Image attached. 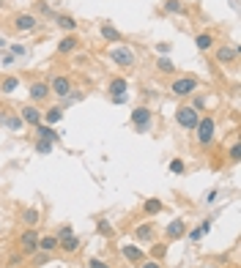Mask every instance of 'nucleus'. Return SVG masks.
I'll use <instances>...</instances> for the list:
<instances>
[{
	"mask_svg": "<svg viewBox=\"0 0 241 268\" xmlns=\"http://www.w3.org/2000/svg\"><path fill=\"white\" fill-rule=\"evenodd\" d=\"M162 211H165V203H162V200H156V197H148L143 203V213H145V216H156V213H162Z\"/></svg>",
	"mask_w": 241,
	"mask_h": 268,
	"instance_id": "20",
	"label": "nucleus"
},
{
	"mask_svg": "<svg viewBox=\"0 0 241 268\" xmlns=\"http://www.w3.org/2000/svg\"><path fill=\"white\" fill-rule=\"evenodd\" d=\"M79 246H83V241H79L74 233L71 236H66V238H60V244H58V249H63L66 254H74V252H79Z\"/></svg>",
	"mask_w": 241,
	"mask_h": 268,
	"instance_id": "17",
	"label": "nucleus"
},
{
	"mask_svg": "<svg viewBox=\"0 0 241 268\" xmlns=\"http://www.w3.org/2000/svg\"><path fill=\"white\" fill-rule=\"evenodd\" d=\"M165 236H167V241H178V238H184V236H186V222H184V219H173V222L167 225Z\"/></svg>",
	"mask_w": 241,
	"mask_h": 268,
	"instance_id": "14",
	"label": "nucleus"
},
{
	"mask_svg": "<svg viewBox=\"0 0 241 268\" xmlns=\"http://www.w3.org/2000/svg\"><path fill=\"white\" fill-rule=\"evenodd\" d=\"M77 47H79L77 36H74V33H69V36H63V38L58 41V55H71Z\"/></svg>",
	"mask_w": 241,
	"mask_h": 268,
	"instance_id": "15",
	"label": "nucleus"
},
{
	"mask_svg": "<svg viewBox=\"0 0 241 268\" xmlns=\"http://www.w3.org/2000/svg\"><path fill=\"white\" fill-rule=\"evenodd\" d=\"M120 254H124V260L129 265H140L145 260V252L140 249V246H135V244H124L120 246Z\"/></svg>",
	"mask_w": 241,
	"mask_h": 268,
	"instance_id": "9",
	"label": "nucleus"
},
{
	"mask_svg": "<svg viewBox=\"0 0 241 268\" xmlns=\"http://www.w3.org/2000/svg\"><path fill=\"white\" fill-rule=\"evenodd\" d=\"M47 85H50V93H55L58 99H66L71 91H74V85H71V79L66 77V74H55Z\"/></svg>",
	"mask_w": 241,
	"mask_h": 268,
	"instance_id": "7",
	"label": "nucleus"
},
{
	"mask_svg": "<svg viewBox=\"0 0 241 268\" xmlns=\"http://www.w3.org/2000/svg\"><path fill=\"white\" fill-rule=\"evenodd\" d=\"M156 238V227H153V222H143L135 227V241H140V244H151V241Z\"/></svg>",
	"mask_w": 241,
	"mask_h": 268,
	"instance_id": "11",
	"label": "nucleus"
},
{
	"mask_svg": "<svg viewBox=\"0 0 241 268\" xmlns=\"http://www.w3.org/2000/svg\"><path fill=\"white\" fill-rule=\"evenodd\" d=\"M33 129H36V137H38V140H50V143H58V140H60V134L52 129L50 123H44V120H42L38 126H33Z\"/></svg>",
	"mask_w": 241,
	"mask_h": 268,
	"instance_id": "16",
	"label": "nucleus"
},
{
	"mask_svg": "<svg viewBox=\"0 0 241 268\" xmlns=\"http://www.w3.org/2000/svg\"><path fill=\"white\" fill-rule=\"evenodd\" d=\"M217 194H219L217 189H211L209 194H206V200H203V203H209V205H211V203H217Z\"/></svg>",
	"mask_w": 241,
	"mask_h": 268,
	"instance_id": "44",
	"label": "nucleus"
},
{
	"mask_svg": "<svg viewBox=\"0 0 241 268\" xmlns=\"http://www.w3.org/2000/svg\"><path fill=\"white\" fill-rule=\"evenodd\" d=\"M162 9H165V14H178V17H186V14H189V9H186L181 0H165Z\"/></svg>",
	"mask_w": 241,
	"mask_h": 268,
	"instance_id": "19",
	"label": "nucleus"
},
{
	"mask_svg": "<svg viewBox=\"0 0 241 268\" xmlns=\"http://www.w3.org/2000/svg\"><path fill=\"white\" fill-rule=\"evenodd\" d=\"M58 244H60V241H58V236H50V233H47V236H38V249H42V252H55L58 249Z\"/></svg>",
	"mask_w": 241,
	"mask_h": 268,
	"instance_id": "23",
	"label": "nucleus"
},
{
	"mask_svg": "<svg viewBox=\"0 0 241 268\" xmlns=\"http://www.w3.org/2000/svg\"><path fill=\"white\" fill-rule=\"evenodd\" d=\"M19 252H22L25 257H33V254L38 252V233L33 230V227H28V230L19 236Z\"/></svg>",
	"mask_w": 241,
	"mask_h": 268,
	"instance_id": "5",
	"label": "nucleus"
},
{
	"mask_svg": "<svg viewBox=\"0 0 241 268\" xmlns=\"http://www.w3.org/2000/svg\"><path fill=\"white\" fill-rule=\"evenodd\" d=\"M140 268H165V265H162V260H143Z\"/></svg>",
	"mask_w": 241,
	"mask_h": 268,
	"instance_id": "40",
	"label": "nucleus"
},
{
	"mask_svg": "<svg viewBox=\"0 0 241 268\" xmlns=\"http://www.w3.org/2000/svg\"><path fill=\"white\" fill-rule=\"evenodd\" d=\"M0 126H6L9 131H19L25 123H22V118H19V115H9V112H3V115H0Z\"/></svg>",
	"mask_w": 241,
	"mask_h": 268,
	"instance_id": "21",
	"label": "nucleus"
},
{
	"mask_svg": "<svg viewBox=\"0 0 241 268\" xmlns=\"http://www.w3.org/2000/svg\"><path fill=\"white\" fill-rule=\"evenodd\" d=\"M14 30H19V33H33V30H38V19L33 17V14H17V17H14Z\"/></svg>",
	"mask_w": 241,
	"mask_h": 268,
	"instance_id": "10",
	"label": "nucleus"
},
{
	"mask_svg": "<svg viewBox=\"0 0 241 268\" xmlns=\"http://www.w3.org/2000/svg\"><path fill=\"white\" fill-rule=\"evenodd\" d=\"M99 33H102V38H104L107 44H120V41H124L120 30H118V28H112V25H102V28H99Z\"/></svg>",
	"mask_w": 241,
	"mask_h": 268,
	"instance_id": "18",
	"label": "nucleus"
},
{
	"mask_svg": "<svg viewBox=\"0 0 241 268\" xmlns=\"http://www.w3.org/2000/svg\"><path fill=\"white\" fill-rule=\"evenodd\" d=\"M11 55H14V58H25V55H28V50H25L22 44H11Z\"/></svg>",
	"mask_w": 241,
	"mask_h": 268,
	"instance_id": "37",
	"label": "nucleus"
},
{
	"mask_svg": "<svg viewBox=\"0 0 241 268\" xmlns=\"http://www.w3.org/2000/svg\"><path fill=\"white\" fill-rule=\"evenodd\" d=\"M71 233H74V230H71V225H63V227H60V230L55 233V236H58V241H60V238H66V236H71Z\"/></svg>",
	"mask_w": 241,
	"mask_h": 268,
	"instance_id": "42",
	"label": "nucleus"
},
{
	"mask_svg": "<svg viewBox=\"0 0 241 268\" xmlns=\"http://www.w3.org/2000/svg\"><path fill=\"white\" fill-rule=\"evenodd\" d=\"M88 268H112V265L104 263L102 257H91V260H88Z\"/></svg>",
	"mask_w": 241,
	"mask_h": 268,
	"instance_id": "35",
	"label": "nucleus"
},
{
	"mask_svg": "<svg viewBox=\"0 0 241 268\" xmlns=\"http://www.w3.org/2000/svg\"><path fill=\"white\" fill-rule=\"evenodd\" d=\"M156 50H159V55H170V50H173V47L167 44V41H162V44H156Z\"/></svg>",
	"mask_w": 241,
	"mask_h": 268,
	"instance_id": "43",
	"label": "nucleus"
},
{
	"mask_svg": "<svg viewBox=\"0 0 241 268\" xmlns=\"http://www.w3.org/2000/svg\"><path fill=\"white\" fill-rule=\"evenodd\" d=\"M22 222L28 225V227H36V225H38V208H25Z\"/></svg>",
	"mask_w": 241,
	"mask_h": 268,
	"instance_id": "30",
	"label": "nucleus"
},
{
	"mask_svg": "<svg viewBox=\"0 0 241 268\" xmlns=\"http://www.w3.org/2000/svg\"><path fill=\"white\" fill-rule=\"evenodd\" d=\"M238 47L233 44V47H217V52H214V55H217V63H222V66H227V63H236V58H238Z\"/></svg>",
	"mask_w": 241,
	"mask_h": 268,
	"instance_id": "12",
	"label": "nucleus"
},
{
	"mask_svg": "<svg viewBox=\"0 0 241 268\" xmlns=\"http://www.w3.org/2000/svg\"><path fill=\"white\" fill-rule=\"evenodd\" d=\"M28 93H30V102H33V104H42V102H47V96H50V85L38 79V82L30 85Z\"/></svg>",
	"mask_w": 241,
	"mask_h": 268,
	"instance_id": "13",
	"label": "nucleus"
},
{
	"mask_svg": "<svg viewBox=\"0 0 241 268\" xmlns=\"http://www.w3.org/2000/svg\"><path fill=\"white\" fill-rule=\"evenodd\" d=\"M195 140H197V145L200 148H209V145L217 140V120H214L211 115H203L197 120V126H195Z\"/></svg>",
	"mask_w": 241,
	"mask_h": 268,
	"instance_id": "2",
	"label": "nucleus"
},
{
	"mask_svg": "<svg viewBox=\"0 0 241 268\" xmlns=\"http://www.w3.org/2000/svg\"><path fill=\"white\" fill-rule=\"evenodd\" d=\"M19 88V77H3L0 79V91L3 93H14Z\"/></svg>",
	"mask_w": 241,
	"mask_h": 268,
	"instance_id": "28",
	"label": "nucleus"
},
{
	"mask_svg": "<svg viewBox=\"0 0 241 268\" xmlns=\"http://www.w3.org/2000/svg\"><path fill=\"white\" fill-rule=\"evenodd\" d=\"M44 263H50V252H42V249H38L36 254H33V265H44Z\"/></svg>",
	"mask_w": 241,
	"mask_h": 268,
	"instance_id": "32",
	"label": "nucleus"
},
{
	"mask_svg": "<svg viewBox=\"0 0 241 268\" xmlns=\"http://www.w3.org/2000/svg\"><path fill=\"white\" fill-rule=\"evenodd\" d=\"M209 230H211V219H203V225H197L195 230H189V236H186V238H189V244H197V241L203 238Z\"/></svg>",
	"mask_w": 241,
	"mask_h": 268,
	"instance_id": "24",
	"label": "nucleus"
},
{
	"mask_svg": "<svg viewBox=\"0 0 241 268\" xmlns=\"http://www.w3.org/2000/svg\"><path fill=\"white\" fill-rule=\"evenodd\" d=\"M14 63V55H3V66H11Z\"/></svg>",
	"mask_w": 241,
	"mask_h": 268,
	"instance_id": "47",
	"label": "nucleus"
},
{
	"mask_svg": "<svg viewBox=\"0 0 241 268\" xmlns=\"http://www.w3.org/2000/svg\"><path fill=\"white\" fill-rule=\"evenodd\" d=\"M156 69L162 71V74H173V71H176V66H173L167 58H159V60H156Z\"/></svg>",
	"mask_w": 241,
	"mask_h": 268,
	"instance_id": "31",
	"label": "nucleus"
},
{
	"mask_svg": "<svg viewBox=\"0 0 241 268\" xmlns=\"http://www.w3.org/2000/svg\"><path fill=\"white\" fill-rule=\"evenodd\" d=\"M151 123H153V112H151V107H145V104L135 107V112H132V126H135V131L145 134V131L151 129Z\"/></svg>",
	"mask_w": 241,
	"mask_h": 268,
	"instance_id": "4",
	"label": "nucleus"
},
{
	"mask_svg": "<svg viewBox=\"0 0 241 268\" xmlns=\"http://www.w3.org/2000/svg\"><path fill=\"white\" fill-rule=\"evenodd\" d=\"M99 233H104V236H110V233H112V227H110L107 219H99Z\"/></svg>",
	"mask_w": 241,
	"mask_h": 268,
	"instance_id": "41",
	"label": "nucleus"
},
{
	"mask_svg": "<svg viewBox=\"0 0 241 268\" xmlns=\"http://www.w3.org/2000/svg\"><path fill=\"white\" fill-rule=\"evenodd\" d=\"M107 58L112 60V63L118 66V69H132V66L137 63V55L132 47L126 44H110V50H107Z\"/></svg>",
	"mask_w": 241,
	"mask_h": 268,
	"instance_id": "1",
	"label": "nucleus"
},
{
	"mask_svg": "<svg viewBox=\"0 0 241 268\" xmlns=\"http://www.w3.org/2000/svg\"><path fill=\"white\" fill-rule=\"evenodd\" d=\"M200 88V82H197V77H176L170 82V93L173 96H178V99H184V96H195V91Z\"/></svg>",
	"mask_w": 241,
	"mask_h": 268,
	"instance_id": "3",
	"label": "nucleus"
},
{
	"mask_svg": "<svg viewBox=\"0 0 241 268\" xmlns=\"http://www.w3.org/2000/svg\"><path fill=\"white\" fill-rule=\"evenodd\" d=\"M55 25L60 30H66V33H74L77 30V19L69 17V14H55Z\"/></svg>",
	"mask_w": 241,
	"mask_h": 268,
	"instance_id": "22",
	"label": "nucleus"
},
{
	"mask_svg": "<svg viewBox=\"0 0 241 268\" xmlns=\"http://www.w3.org/2000/svg\"><path fill=\"white\" fill-rule=\"evenodd\" d=\"M184 170H186V167H184V162H181V159H173V162H170V172H176V175H181Z\"/></svg>",
	"mask_w": 241,
	"mask_h": 268,
	"instance_id": "36",
	"label": "nucleus"
},
{
	"mask_svg": "<svg viewBox=\"0 0 241 268\" xmlns=\"http://www.w3.org/2000/svg\"><path fill=\"white\" fill-rule=\"evenodd\" d=\"M22 263H25V254H22V252H17V254H11V257H9V265H11V268L22 265Z\"/></svg>",
	"mask_w": 241,
	"mask_h": 268,
	"instance_id": "34",
	"label": "nucleus"
},
{
	"mask_svg": "<svg viewBox=\"0 0 241 268\" xmlns=\"http://www.w3.org/2000/svg\"><path fill=\"white\" fill-rule=\"evenodd\" d=\"M129 102V96H126V93H120V96H112V104H126Z\"/></svg>",
	"mask_w": 241,
	"mask_h": 268,
	"instance_id": "45",
	"label": "nucleus"
},
{
	"mask_svg": "<svg viewBox=\"0 0 241 268\" xmlns=\"http://www.w3.org/2000/svg\"><path fill=\"white\" fill-rule=\"evenodd\" d=\"M19 118H22V123L28 126H38L44 120V112L38 110L36 104H22V110H19Z\"/></svg>",
	"mask_w": 241,
	"mask_h": 268,
	"instance_id": "8",
	"label": "nucleus"
},
{
	"mask_svg": "<svg viewBox=\"0 0 241 268\" xmlns=\"http://www.w3.org/2000/svg\"><path fill=\"white\" fill-rule=\"evenodd\" d=\"M230 162H241V143L230 145Z\"/></svg>",
	"mask_w": 241,
	"mask_h": 268,
	"instance_id": "33",
	"label": "nucleus"
},
{
	"mask_svg": "<svg viewBox=\"0 0 241 268\" xmlns=\"http://www.w3.org/2000/svg\"><path fill=\"white\" fill-rule=\"evenodd\" d=\"M44 120L47 123H60V120H63V107H50V110L44 112Z\"/></svg>",
	"mask_w": 241,
	"mask_h": 268,
	"instance_id": "27",
	"label": "nucleus"
},
{
	"mask_svg": "<svg viewBox=\"0 0 241 268\" xmlns=\"http://www.w3.org/2000/svg\"><path fill=\"white\" fill-rule=\"evenodd\" d=\"M165 252H167L165 246H156V244L151 246V254H153V260H162V257H165Z\"/></svg>",
	"mask_w": 241,
	"mask_h": 268,
	"instance_id": "38",
	"label": "nucleus"
},
{
	"mask_svg": "<svg viewBox=\"0 0 241 268\" xmlns=\"http://www.w3.org/2000/svg\"><path fill=\"white\" fill-rule=\"evenodd\" d=\"M189 107H192V110H203V107H206V99H203V96H200V93H197V96L192 99V104H189Z\"/></svg>",
	"mask_w": 241,
	"mask_h": 268,
	"instance_id": "39",
	"label": "nucleus"
},
{
	"mask_svg": "<svg viewBox=\"0 0 241 268\" xmlns=\"http://www.w3.org/2000/svg\"><path fill=\"white\" fill-rule=\"evenodd\" d=\"M197 120H200V112L192 110L189 104H186V107H178V110H176V123L181 126V129H195Z\"/></svg>",
	"mask_w": 241,
	"mask_h": 268,
	"instance_id": "6",
	"label": "nucleus"
},
{
	"mask_svg": "<svg viewBox=\"0 0 241 268\" xmlns=\"http://www.w3.org/2000/svg\"><path fill=\"white\" fill-rule=\"evenodd\" d=\"M52 148H55V143H50V140H36V153L38 156H50Z\"/></svg>",
	"mask_w": 241,
	"mask_h": 268,
	"instance_id": "29",
	"label": "nucleus"
},
{
	"mask_svg": "<svg viewBox=\"0 0 241 268\" xmlns=\"http://www.w3.org/2000/svg\"><path fill=\"white\" fill-rule=\"evenodd\" d=\"M129 91V82H126L124 77H112L110 79V96H120V93Z\"/></svg>",
	"mask_w": 241,
	"mask_h": 268,
	"instance_id": "25",
	"label": "nucleus"
},
{
	"mask_svg": "<svg viewBox=\"0 0 241 268\" xmlns=\"http://www.w3.org/2000/svg\"><path fill=\"white\" fill-rule=\"evenodd\" d=\"M38 11H42V14H52V9L47 3H38ZM52 17H55V14H52Z\"/></svg>",
	"mask_w": 241,
	"mask_h": 268,
	"instance_id": "46",
	"label": "nucleus"
},
{
	"mask_svg": "<svg viewBox=\"0 0 241 268\" xmlns=\"http://www.w3.org/2000/svg\"><path fill=\"white\" fill-rule=\"evenodd\" d=\"M195 47L200 52L211 50V47H214V36H211V33H197V36H195Z\"/></svg>",
	"mask_w": 241,
	"mask_h": 268,
	"instance_id": "26",
	"label": "nucleus"
}]
</instances>
